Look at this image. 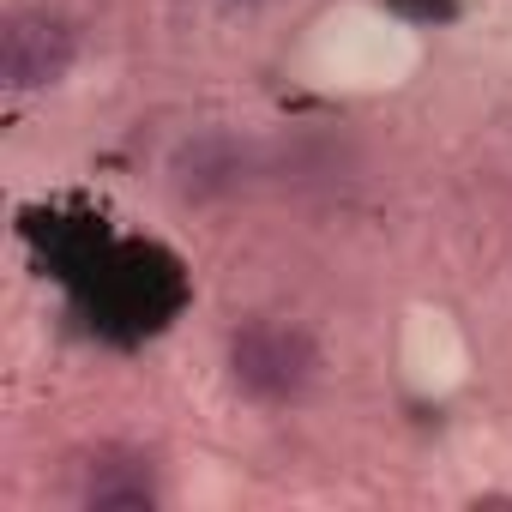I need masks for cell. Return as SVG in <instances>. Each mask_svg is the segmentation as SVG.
I'll list each match as a JSON object with an SVG mask.
<instances>
[{
	"instance_id": "2",
	"label": "cell",
	"mask_w": 512,
	"mask_h": 512,
	"mask_svg": "<svg viewBox=\"0 0 512 512\" xmlns=\"http://www.w3.org/2000/svg\"><path fill=\"white\" fill-rule=\"evenodd\" d=\"M79 31L55 7H7L0 19V79L7 91H49L73 73Z\"/></svg>"
},
{
	"instance_id": "4",
	"label": "cell",
	"mask_w": 512,
	"mask_h": 512,
	"mask_svg": "<svg viewBox=\"0 0 512 512\" xmlns=\"http://www.w3.org/2000/svg\"><path fill=\"white\" fill-rule=\"evenodd\" d=\"M386 7L410 25H452L458 19V0H386Z\"/></svg>"
},
{
	"instance_id": "3",
	"label": "cell",
	"mask_w": 512,
	"mask_h": 512,
	"mask_svg": "<svg viewBox=\"0 0 512 512\" xmlns=\"http://www.w3.org/2000/svg\"><path fill=\"white\" fill-rule=\"evenodd\" d=\"M79 494H85V506H97V512H151V506H157L151 458H145V452H97Z\"/></svg>"
},
{
	"instance_id": "1",
	"label": "cell",
	"mask_w": 512,
	"mask_h": 512,
	"mask_svg": "<svg viewBox=\"0 0 512 512\" xmlns=\"http://www.w3.org/2000/svg\"><path fill=\"white\" fill-rule=\"evenodd\" d=\"M320 356H314V338L296 332V326H278V320H253L229 338V374L247 398L260 404H290L308 392Z\"/></svg>"
}]
</instances>
